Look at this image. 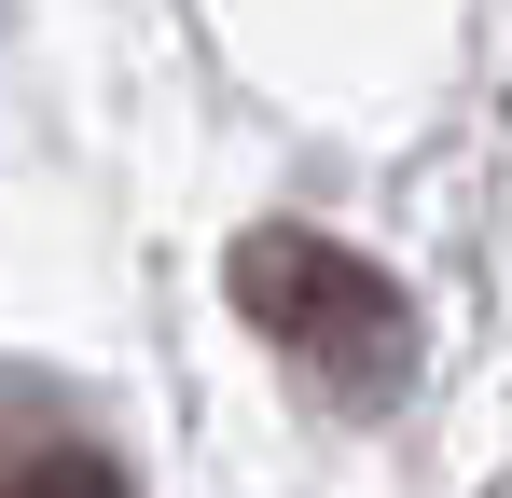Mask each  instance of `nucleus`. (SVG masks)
<instances>
[{
    "instance_id": "1",
    "label": "nucleus",
    "mask_w": 512,
    "mask_h": 498,
    "mask_svg": "<svg viewBox=\"0 0 512 498\" xmlns=\"http://www.w3.org/2000/svg\"><path fill=\"white\" fill-rule=\"evenodd\" d=\"M222 291H236V319H250L263 346H291L333 402H388V388L416 374V305H402V277L360 263L346 236L250 222L236 263H222Z\"/></svg>"
},
{
    "instance_id": "2",
    "label": "nucleus",
    "mask_w": 512,
    "mask_h": 498,
    "mask_svg": "<svg viewBox=\"0 0 512 498\" xmlns=\"http://www.w3.org/2000/svg\"><path fill=\"white\" fill-rule=\"evenodd\" d=\"M0 498H125V471L97 457V443H42V457H14Z\"/></svg>"
}]
</instances>
